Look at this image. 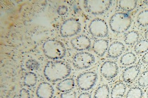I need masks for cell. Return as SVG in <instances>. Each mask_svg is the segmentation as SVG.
I'll return each instance as SVG.
<instances>
[{
    "label": "cell",
    "instance_id": "obj_5",
    "mask_svg": "<svg viewBox=\"0 0 148 98\" xmlns=\"http://www.w3.org/2000/svg\"><path fill=\"white\" fill-rule=\"evenodd\" d=\"M81 24L77 18H70L63 21L60 27V34L63 38L71 37L81 31Z\"/></svg>",
    "mask_w": 148,
    "mask_h": 98
},
{
    "label": "cell",
    "instance_id": "obj_29",
    "mask_svg": "<svg viewBox=\"0 0 148 98\" xmlns=\"http://www.w3.org/2000/svg\"><path fill=\"white\" fill-rule=\"evenodd\" d=\"M19 98H31L29 91L25 88H22L20 91Z\"/></svg>",
    "mask_w": 148,
    "mask_h": 98
},
{
    "label": "cell",
    "instance_id": "obj_7",
    "mask_svg": "<svg viewBox=\"0 0 148 98\" xmlns=\"http://www.w3.org/2000/svg\"><path fill=\"white\" fill-rule=\"evenodd\" d=\"M97 74L94 71H87L78 75L76 79L77 86L83 91L91 90L98 80Z\"/></svg>",
    "mask_w": 148,
    "mask_h": 98
},
{
    "label": "cell",
    "instance_id": "obj_3",
    "mask_svg": "<svg viewBox=\"0 0 148 98\" xmlns=\"http://www.w3.org/2000/svg\"><path fill=\"white\" fill-rule=\"evenodd\" d=\"M132 18L127 13L118 12L111 17L109 25L112 31L122 34L128 31L132 24Z\"/></svg>",
    "mask_w": 148,
    "mask_h": 98
},
{
    "label": "cell",
    "instance_id": "obj_10",
    "mask_svg": "<svg viewBox=\"0 0 148 98\" xmlns=\"http://www.w3.org/2000/svg\"><path fill=\"white\" fill-rule=\"evenodd\" d=\"M70 43L73 48L77 51L87 50L91 47L92 44L89 37L84 35H78L72 39Z\"/></svg>",
    "mask_w": 148,
    "mask_h": 98
},
{
    "label": "cell",
    "instance_id": "obj_30",
    "mask_svg": "<svg viewBox=\"0 0 148 98\" xmlns=\"http://www.w3.org/2000/svg\"><path fill=\"white\" fill-rule=\"evenodd\" d=\"M77 98H92L91 95L88 92L81 93Z\"/></svg>",
    "mask_w": 148,
    "mask_h": 98
},
{
    "label": "cell",
    "instance_id": "obj_4",
    "mask_svg": "<svg viewBox=\"0 0 148 98\" xmlns=\"http://www.w3.org/2000/svg\"><path fill=\"white\" fill-rule=\"evenodd\" d=\"M113 3L109 0H85L83 2L84 8L89 14L98 16L107 12Z\"/></svg>",
    "mask_w": 148,
    "mask_h": 98
},
{
    "label": "cell",
    "instance_id": "obj_1",
    "mask_svg": "<svg viewBox=\"0 0 148 98\" xmlns=\"http://www.w3.org/2000/svg\"><path fill=\"white\" fill-rule=\"evenodd\" d=\"M71 68L67 62L63 61H50L44 67L43 74L46 79L50 82L61 81L70 76Z\"/></svg>",
    "mask_w": 148,
    "mask_h": 98
},
{
    "label": "cell",
    "instance_id": "obj_23",
    "mask_svg": "<svg viewBox=\"0 0 148 98\" xmlns=\"http://www.w3.org/2000/svg\"><path fill=\"white\" fill-rule=\"evenodd\" d=\"M143 95V91L140 88L133 87L127 92L125 98H142Z\"/></svg>",
    "mask_w": 148,
    "mask_h": 98
},
{
    "label": "cell",
    "instance_id": "obj_25",
    "mask_svg": "<svg viewBox=\"0 0 148 98\" xmlns=\"http://www.w3.org/2000/svg\"><path fill=\"white\" fill-rule=\"evenodd\" d=\"M138 84L141 87L148 86V71H145L141 74L138 80Z\"/></svg>",
    "mask_w": 148,
    "mask_h": 98
},
{
    "label": "cell",
    "instance_id": "obj_9",
    "mask_svg": "<svg viewBox=\"0 0 148 98\" xmlns=\"http://www.w3.org/2000/svg\"><path fill=\"white\" fill-rule=\"evenodd\" d=\"M100 71L101 75L104 78L110 80L114 79L118 75L119 67L116 62L107 61L103 63Z\"/></svg>",
    "mask_w": 148,
    "mask_h": 98
},
{
    "label": "cell",
    "instance_id": "obj_22",
    "mask_svg": "<svg viewBox=\"0 0 148 98\" xmlns=\"http://www.w3.org/2000/svg\"><path fill=\"white\" fill-rule=\"evenodd\" d=\"M134 50L138 54L147 52L148 51V41L146 39H142L138 41L134 46Z\"/></svg>",
    "mask_w": 148,
    "mask_h": 98
},
{
    "label": "cell",
    "instance_id": "obj_19",
    "mask_svg": "<svg viewBox=\"0 0 148 98\" xmlns=\"http://www.w3.org/2000/svg\"><path fill=\"white\" fill-rule=\"evenodd\" d=\"M137 61V57L133 52H129L123 54L120 59V63L123 66L133 65Z\"/></svg>",
    "mask_w": 148,
    "mask_h": 98
},
{
    "label": "cell",
    "instance_id": "obj_18",
    "mask_svg": "<svg viewBox=\"0 0 148 98\" xmlns=\"http://www.w3.org/2000/svg\"><path fill=\"white\" fill-rule=\"evenodd\" d=\"M118 5L119 7L122 11L130 12L136 8L137 5V1L134 0L119 1Z\"/></svg>",
    "mask_w": 148,
    "mask_h": 98
},
{
    "label": "cell",
    "instance_id": "obj_27",
    "mask_svg": "<svg viewBox=\"0 0 148 98\" xmlns=\"http://www.w3.org/2000/svg\"><path fill=\"white\" fill-rule=\"evenodd\" d=\"M76 92L73 90L62 93L60 95L61 98H76Z\"/></svg>",
    "mask_w": 148,
    "mask_h": 98
},
{
    "label": "cell",
    "instance_id": "obj_28",
    "mask_svg": "<svg viewBox=\"0 0 148 98\" xmlns=\"http://www.w3.org/2000/svg\"><path fill=\"white\" fill-rule=\"evenodd\" d=\"M68 11L69 9L68 7L65 5H60L57 9V13L61 16L65 15L68 13Z\"/></svg>",
    "mask_w": 148,
    "mask_h": 98
},
{
    "label": "cell",
    "instance_id": "obj_17",
    "mask_svg": "<svg viewBox=\"0 0 148 98\" xmlns=\"http://www.w3.org/2000/svg\"><path fill=\"white\" fill-rule=\"evenodd\" d=\"M140 38V34L136 31H131L126 33L124 36V42L128 46L136 44Z\"/></svg>",
    "mask_w": 148,
    "mask_h": 98
},
{
    "label": "cell",
    "instance_id": "obj_26",
    "mask_svg": "<svg viewBox=\"0 0 148 98\" xmlns=\"http://www.w3.org/2000/svg\"><path fill=\"white\" fill-rule=\"evenodd\" d=\"M26 67L29 70H38L40 67V64L35 59H29L26 62Z\"/></svg>",
    "mask_w": 148,
    "mask_h": 98
},
{
    "label": "cell",
    "instance_id": "obj_14",
    "mask_svg": "<svg viewBox=\"0 0 148 98\" xmlns=\"http://www.w3.org/2000/svg\"><path fill=\"white\" fill-rule=\"evenodd\" d=\"M109 42L103 39L96 40L92 44V49L93 52L99 57H103L108 50Z\"/></svg>",
    "mask_w": 148,
    "mask_h": 98
},
{
    "label": "cell",
    "instance_id": "obj_34",
    "mask_svg": "<svg viewBox=\"0 0 148 98\" xmlns=\"http://www.w3.org/2000/svg\"><path fill=\"white\" fill-rule=\"evenodd\" d=\"M147 98H148V91H147Z\"/></svg>",
    "mask_w": 148,
    "mask_h": 98
},
{
    "label": "cell",
    "instance_id": "obj_32",
    "mask_svg": "<svg viewBox=\"0 0 148 98\" xmlns=\"http://www.w3.org/2000/svg\"><path fill=\"white\" fill-rule=\"evenodd\" d=\"M145 38L147 41H148V30L145 32Z\"/></svg>",
    "mask_w": 148,
    "mask_h": 98
},
{
    "label": "cell",
    "instance_id": "obj_12",
    "mask_svg": "<svg viewBox=\"0 0 148 98\" xmlns=\"http://www.w3.org/2000/svg\"><path fill=\"white\" fill-rule=\"evenodd\" d=\"M140 72V69L138 65L129 66L123 72V80L126 83H132L138 77Z\"/></svg>",
    "mask_w": 148,
    "mask_h": 98
},
{
    "label": "cell",
    "instance_id": "obj_31",
    "mask_svg": "<svg viewBox=\"0 0 148 98\" xmlns=\"http://www.w3.org/2000/svg\"><path fill=\"white\" fill-rule=\"evenodd\" d=\"M142 61L145 64H148V51L145 53L142 58Z\"/></svg>",
    "mask_w": 148,
    "mask_h": 98
},
{
    "label": "cell",
    "instance_id": "obj_8",
    "mask_svg": "<svg viewBox=\"0 0 148 98\" xmlns=\"http://www.w3.org/2000/svg\"><path fill=\"white\" fill-rule=\"evenodd\" d=\"M89 33L96 38L106 37L109 33L108 26L105 20L101 18H95L92 20L88 26Z\"/></svg>",
    "mask_w": 148,
    "mask_h": 98
},
{
    "label": "cell",
    "instance_id": "obj_33",
    "mask_svg": "<svg viewBox=\"0 0 148 98\" xmlns=\"http://www.w3.org/2000/svg\"><path fill=\"white\" fill-rule=\"evenodd\" d=\"M143 2H144V3L145 4L148 5V1H143Z\"/></svg>",
    "mask_w": 148,
    "mask_h": 98
},
{
    "label": "cell",
    "instance_id": "obj_2",
    "mask_svg": "<svg viewBox=\"0 0 148 98\" xmlns=\"http://www.w3.org/2000/svg\"><path fill=\"white\" fill-rule=\"evenodd\" d=\"M42 49L45 56L53 61L62 59L66 54L65 46L58 39H48L44 42Z\"/></svg>",
    "mask_w": 148,
    "mask_h": 98
},
{
    "label": "cell",
    "instance_id": "obj_21",
    "mask_svg": "<svg viewBox=\"0 0 148 98\" xmlns=\"http://www.w3.org/2000/svg\"><path fill=\"white\" fill-rule=\"evenodd\" d=\"M110 88L107 84L101 85L97 88L94 95V98H109Z\"/></svg>",
    "mask_w": 148,
    "mask_h": 98
},
{
    "label": "cell",
    "instance_id": "obj_6",
    "mask_svg": "<svg viewBox=\"0 0 148 98\" xmlns=\"http://www.w3.org/2000/svg\"><path fill=\"white\" fill-rule=\"evenodd\" d=\"M95 58L93 54L86 51H81L74 55L72 63L75 68L84 69L91 67L95 62Z\"/></svg>",
    "mask_w": 148,
    "mask_h": 98
},
{
    "label": "cell",
    "instance_id": "obj_16",
    "mask_svg": "<svg viewBox=\"0 0 148 98\" xmlns=\"http://www.w3.org/2000/svg\"><path fill=\"white\" fill-rule=\"evenodd\" d=\"M126 86L123 82L115 84L111 92V98H122L125 94Z\"/></svg>",
    "mask_w": 148,
    "mask_h": 98
},
{
    "label": "cell",
    "instance_id": "obj_20",
    "mask_svg": "<svg viewBox=\"0 0 148 98\" xmlns=\"http://www.w3.org/2000/svg\"><path fill=\"white\" fill-rule=\"evenodd\" d=\"M38 81V77L36 74L33 72H28L25 74L24 77V85L28 87L34 86Z\"/></svg>",
    "mask_w": 148,
    "mask_h": 98
},
{
    "label": "cell",
    "instance_id": "obj_15",
    "mask_svg": "<svg viewBox=\"0 0 148 98\" xmlns=\"http://www.w3.org/2000/svg\"><path fill=\"white\" fill-rule=\"evenodd\" d=\"M75 87V81L73 78H66L61 80L57 85V88L60 92L64 93L72 91Z\"/></svg>",
    "mask_w": 148,
    "mask_h": 98
},
{
    "label": "cell",
    "instance_id": "obj_24",
    "mask_svg": "<svg viewBox=\"0 0 148 98\" xmlns=\"http://www.w3.org/2000/svg\"><path fill=\"white\" fill-rule=\"evenodd\" d=\"M137 22L142 27L148 26V9L141 11L138 15Z\"/></svg>",
    "mask_w": 148,
    "mask_h": 98
},
{
    "label": "cell",
    "instance_id": "obj_13",
    "mask_svg": "<svg viewBox=\"0 0 148 98\" xmlns=\"http://www.w3.org/2000/svg\"><path fill=\"white\" fill-rule=\"evenodd\" d=\"M54 94L53 87L50 84L42 82L36 90V95L38 98H52Z\"/></svg>",
    "mask_w": 148,
    "mask_h": 98
},
{
    "label": "cell",
    "instance_id": "obj_11",
    "mask_svg": "<svg viewBox=\"0 0 148 98\" xmlns=\"http://www.w3.org/2000/svg\"><path fill=\"white\" fill-rule=\"evenodd\" d=\"M125 50V45L118 41L114 42L110 45L107 51V56L110 59H118Z\"/></svg>",
    "mask_w": 148,
    "mask_h": 98
}]
</instances>
